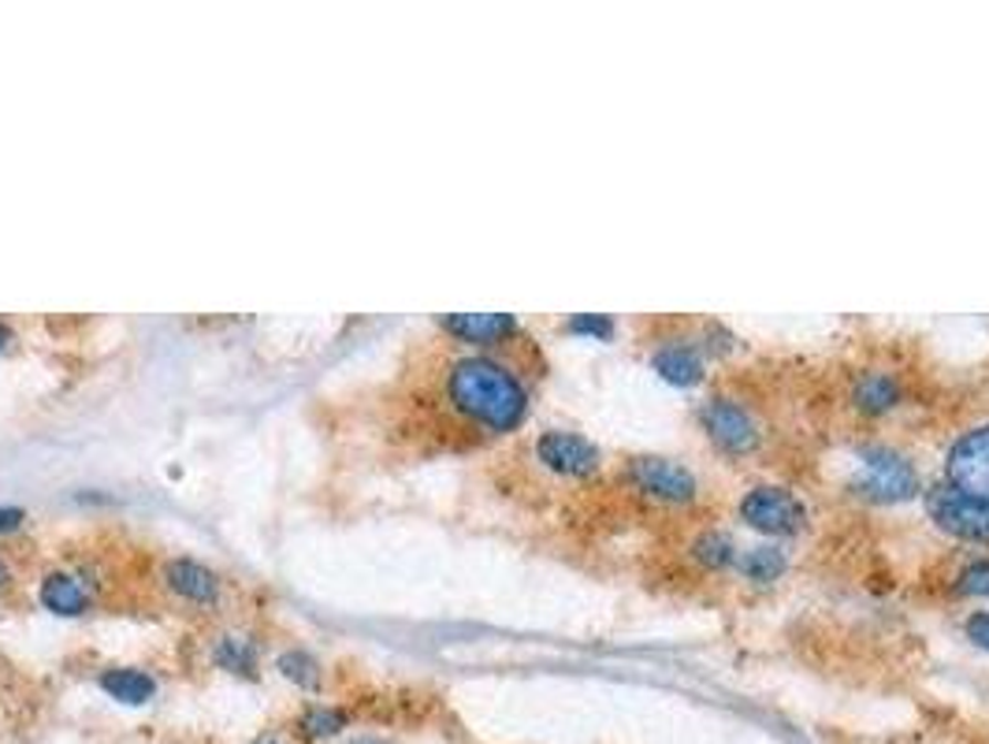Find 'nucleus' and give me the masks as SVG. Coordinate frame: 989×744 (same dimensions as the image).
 Returning a JSON list of instances; mask_svg holds the SVG:
<instances>
[{
    "label": "nucleus",
    "instance_id": "7ed1b4c3",
    "mask_svg": "<svg viewBox=\"0 0 989 744\" xmlns=\"http://www.w3.org/2000/svg\"><path fill=\"white\" fill-rule=\"evenodd\" d=\"M157 580H160V588L182 607L217 610L223 604V577L209 563H201V558H190V555L165 558Z\"/></svg>",
    "mask_w": 989,
    "mask_h": 744
},
{
    "label": "nucleus",
    "instance_id": "9d476101",
    "mask_svg": "<svg viewBox=\"0 0 989 744\" xmlns=\"http://www.w3.org/2000/svg\"><path fill=\"white\" fill-rule=\"evenodd\" d=\"M38 604L56 618H86L94 610V593L71 569H45L38 580Z\"/></svg>",
    "mask_w": 989,
    "mask_h": 744
},
{
    "label": "nucleus",
    "instance_id": "aec40b11",
    "mask_svg": "<svg viewBox=\"0 0 989 744\" xmlns=\"http://www.w3.org/2000/svg\"><path fill=\"white\" fill-rule=\"evenodd\" d=\"M566 328L574 335H596V339H610V335H614V321L599 317V313H580V317L569 321Z\"/></svg>",
    "mask_w": 989,
    "mask_h": 744
},
{
    "label": "nucleus",
    "instance_id": "a211bd4d",
    "mask_svg": "<svg viewBox=\"0 0 989 744\" xmlns=\"http://www.w3.org/2000/svg\"><path fill=\"white\" fill-rule=\"evenodd\" d=\"M781 569H785L781 547H770V544L751 547V552H744V558H740V574L748 577V580H759V585H767V580H778Z\"/></svg>",
    "mask_w": 989,
    "mask_h": 744
},
{
    "label": "nucleus",
    "instance_id": "39448f33",
    "mask_svg": "<svg viewBox=\"0 0 989 744\" xmlns=\"http://www.w3.org/2000/svg\"><path fill=\"white\" fill-rule=\"evenodd\" d=\"M740 517L748 522L756 533H767V536H792L800 533L803 522H808V511H803V503L792 492H785V488H751L748 495H744L740 503Z\"/></svg>",
    "mask_w": 989,
    "mask_h": 744
},
{
    "label": "nucleus",
    "instance_id": "4be33fe9",
    "mask_svg": "<svg viewBox=\"0 0 989 744\" xmlns=\"http://www.w3.org/2000/svg\"><path fill=\"white\" fill-rule=\"evenodd\" d=\"M27 522H30V517H27L23 506L0 503V536H12V533H19V528H23Z\"/></svg>",
    "mask_w": 989,
    "mask_h": 744
},
{
    "label": "nucleus",
    "instance_id": "4468645a",
    "mask_svg": "<svg viewBox=\"0 0 989 744\" xmlns=\"http://www.w3.org/2000/svg\"><path fill=\"white\" fill-rule=\"evenodd\" d=\"M212 662L234 678H257L261 648L250 633H220L212 640Z\"/></svg>",
    "mask_w": 989,
    "mask_h": 744
},
{
    "label": "nucleus",
    "instance_id": "1a4fd4ad",
    "mask_svg": "<svg viewBox=\"0 0 989 744\" xmlns=\"http://www.w3.org/2000/svg\"><path fill=\"white\" fill-rule=\"evenodd\" d=\"M629 481L659 503H692L696 499V476L670 458H632Z\"/></svg>",
    "mask_w": 989,
    "mask_h": 744
},
{
    "label": "nucleus",
    "instance_id": "393cba45",
    "mask_svg": "<svg viewBox=\"0 0 989 744\" xmlns=\"http://www.w3.org/2000/svg\"><path fill=\"white\" fill-rule=\"evenodd\" d=\"M15 343V332H12V324L8 321H0V350H8V346Z\"/></svg>",
    "mask_w": 989,
    "mask_h": 744
},
{
    "label": "nucleus",
    "instance_id": "2eb2a0df",
    "mask_svg": "<svg viewBox=\"0 0 989 744\" xmlns=\"http://www.w3.org/2000/svg\"><path fill=\"white\" fill-rule=\"evenodd\" d=\"M651 365H655V373L662 376V380L677 384V387H688L696 384L703 376V358L696 346H685V343H670L662 346V350H655V358H651Z\"/></svg>",
    "mask_w": 989,
    "mask_h": 744
},
{
    "label": "nucleus",
    "instance_id": "ddd939ff",
    "mask_svg": "<svg viewBox=\"0 0 989 744\" xmlns=\"http://www.w3.org/2000/svg\"><path fill=\"white\" fill-rule=\"evenodd\" d=\"M852 406L866 417H882L901 406V384H896V376L882 373V369H871V373H860L852 384Z\"/></svg>",
    "mask_w": 989,
    "mask_h": 744
},
{
    "label": "nucleus",
    "instance_id": "20e7f679",
    "mask_svg": "<svg viewBox=\"0 0 989 744\" xmlns=\"http://www.w3.org/2000/svg\"><path fill=\"white\" fill-rule=\"evenodd\" d=\"M926 511L945 533L960 539H989V503L953 484H934L926 492Z\"/></svg>",
    "mask_w": 989,
    "mask_h": 744
},
{
    "label": "nucleus",
    "instance_id": "f3484780",
    "mask_svg": "<svg viewBox=\"0 0 989 744\" xmlns=\"http://www.w3.org/2000/svg\"><path fill=\"white\" fill-rule=\"evenodd\" d=\"M275 670L305 692H320V685H324V662L302 645L283 648L280 656H275Z\"/></svg>",
    "mask_w": 989,
    "mask_h": 744
},
{
    "label": "nucleus",
    "instance_id": "f8f14e48",
    "mask_svg": "<svg viewBox=\"0 0 989 744\" xmlns=\"http://www.w3.org/2000/svg\"><path fill=\"white\" fill-rule=\"evenodd\" d=\"M97 685L108 700L124 703V708H146L157 696V678L141 667H108L97 674Z\"/></svg>",
    "mask_w": 989,
    "mask_h": 744
},
{
    "label": "nucleus",
    "instance_id": "423d86ee",
    "mask_svg": "<svg viewBox=\"0 0 989 744\" xmlns=\"http://www.w3.org/2000/svg\"><path fill=\"white\" fill-rule=\"evenodd\" d=\"M536 462L550 469L558 476H569V481H580V476H591L599 469V447L588 443L585 436L562 432V428H550L536 440Z\"/></svg>",
    "mask_w": 989,
    "mask_h": 744
},
{
    "label": "nucleus",
    "instance_id": "6ab92c4d",
    "mask_svg": "<svg viewBox=\"0 0 989 744\" xmlns=\"http://www.w3.org/2000/svg\"><path fill=\"white\" fill-rule=\"evenodd\" d=\"M692 555H696L703 566L722 569L733 563V539L726 533H703L696 539V547H692Z\"/></svg>",
    "mask_w": 989,
    "mask_h": 744
},
{
    "label": "nucleus",
    "instance_id": "9b49d317",
    "mask_svg": "<svg viewBox=\"0 0 989 744\" xmlns=\"http://www.w3.org/2000/svg\"><path fill=\"white\" fill-rule=\"evenodd\" d=\"M440 328L469 346H498L522 335V324L509 313H451L440 317Z\"/></svg>",
    "mask_w": 989,
    "mask_h": 744
},
{
    "label": "nucleus",
    "instance_id": "f257e3e1",
    "mask_svg": "<svg viewBox=\"0 0 989 744\" xmlns=\"http://www.w3.org/2000/svg\"><path fill=\"white\" fill-rule=\"evenodd\" d=\"M443 402L457 421L487 436H506L528 417V391L522 376L492 354H462L446 361Z\"/></svg>",
    "mask_w": 989,
    "mask_h": 744
},
{
    "label": "nucleus",
    "instance_id": "412c9836",
    "mask_svg": "<svg viewBox=\"0 0 989 744\" xmlns=\"http://www.w3.org/2000/svg\"><path fill=\"white\" fill-rule=\"evenodd\" d=\"M960 593L964 596H989V558H978L960 574Z\"/></svg>",
    "mask_w": 989,
    "mask_h": 744
},
{
    "label": "nucleus",
    "instance_id": "dca6fc26",
    "mask_svg": "<svg viewBox=\"0 0 989 744\" xmlns=\"http://www.w3.org/2000/svg\"><path fill=\"white\" fill-rule=\"evenodd\" d=\"M350 726V711L339 703H305L298 715V737L302 741H332Z\"/></svg>",
    "mask_w": 989,
    "mask_h": 744
},
{
    "label": "nucleus",
    "instance_id": "bb28decb",
    "mask_svg": "<svg viewBox=\"0 0 989 744\" xmlns=\"http://www.w3.org/2000/svg\"><path fill=\"white\" fill-rule=\"evenodd\" d=\"M261 744H283V741H261Z\"/></svg>",
    "mask_w": 989,
    "mask_h": 744
},
{
    "label": "nucleus",
    "instance_id": "f03ea898",
    "mask_svg": "<svg viewBox=\"0 0 989 744\" xmlns=\"http://www.w3.org/2000/svg\"><path fill=\"white\" fill-rule=\"evenodd\" d=\"M852 492L874 499V503H896V499L919 492V473L904 454L890 451V447H871L860 462V473L852 476Z\"/></svg>",
    "mask_w": 989,
    "mask_h": 744
},
{
    "label": "nucleus",
    "instance_id": "b1692460",
    "mask_svg": "<svg viewBox=\"0 0 989 744\" xmlns=\"http://www.w3.org/2000/svg\"><path fill=\"white\" fill-rule=\"evenodd\" d=\"M12 563H8L4 555H0V593H4V588H12Z\"/></svg>",
    "mask_w": 989,
    "mask_h": 744
},
{
    "label": "nucleus",
    "instance_id": "6e6552de",
    "mask_svg": "<svg viewBox=\"0 0 989 744\" xmlns=\"http://www.w3.org/2000/svg\"><path fill=\"white\" fill-rule=\"evenodd\" d=\"M945 473L953 488L989 503V425L975 428V432H967L964 440L953 443Z\"/></svg>",
    "mask_w": 989,
    "mask_h": 744
},
{
    "label": "nucleus",
    "instance_id": "a878e982",
    "mask_svg": "<svg viewBox=\"0 0 989 744\" xmlns=\"http://www.w3.org/2000/svg\"><path fill=\"white\" fill-rule=\"evenodd\" d=\"M346 744H391L387 737H376V733H361V737H350Z\"/></svg>",
    "mask_w": 989,
    "mask_h": 744
},
{
    "label": "nucleus",
    "instance_id": "5701e85b",
    "mask_svg": "<svg viewBox=\"0 0 989 744\" xmlns=\"http://www.w3.org/2000/svg\"><path fill=\"white\" fill-rule=\"evenodd\" d=\"M964 633H967V640H975L978 648L989 651V610H978V615L967 618Z\"/></svg>",
    "mask_w": 989,
    "mask_h": 744
},
{
    "label": "nucleus",
    "instance_id": "0eeeda50",
    "mask_svg": "<svg viewBox=\"0 0 989 744\" xmlns=\"http://www.w3.org/2000/svg\"><path fill=\"white\" fill-rule=\"evenodd\" d=\"M699 425H703V432H707L711 440H715L722 451H729V454H748L751 447L759 443V428H756V421H751V413L744 410L740 402L722 399V395L703 402Z\"/></svg>",
    "mask_w": 989,
    "mask_h": 744
}]
</instances>
